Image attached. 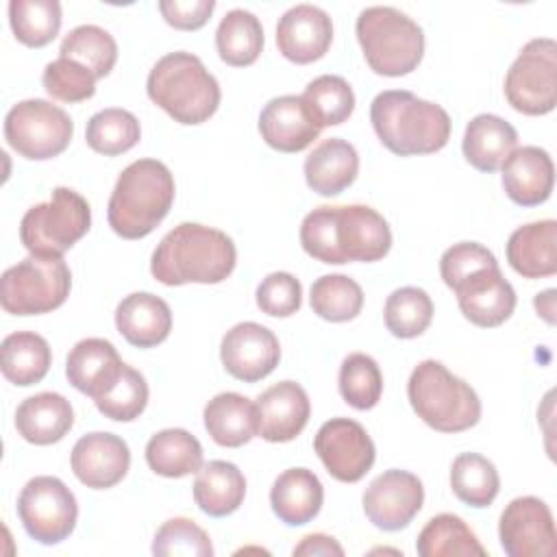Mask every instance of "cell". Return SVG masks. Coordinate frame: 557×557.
Instances as JSON below:
<instances>
[{
  "instance_id": "43",
  "label": "cell",
  "mask_w": 557,
  "mask_h": 557,
  "mask_svg": "<svg viewBox=\"0 0 557 557\" xmlns=\"http://www.w3.org/2000/svg\"><path fill=\"white\" fill-rule=\"evenodd\" d=\"M302 100L322 128L346 122L355 109L352 87L337 74H322L313 78L305 87Z\"/></svg>"
},
{
  "instance_id": "47",
  "label": "cell",
  "mask_w": 557,
  "mask_h": 557,
  "mask_svg": "<svg viewBox=\"0 0 557 557\" xmlns=\"http://www.w3.org/2000/svg\"><path fill=\"white\" fill-rule=\"evenodd\" d=\"M257 307L274 318L294 315L302 305V285L289 272H272L257 287Z\"/></svg>"
},
{
  "instance_id": "23",
  "label": "cell",
  "mask_w": 557,
  "mask_h": 557,
  "mask_svg": "<svg viewBox=\"0 0 557 557\" xmlns=\"http://www.w3.org/2000/svg\"><path fill=\"white\" fill-rule=\"evenodd\" d=\"M115 326L128 344L152 348L168 339L172 331V311L163 298L150 292H135L117 305Z\"/></svg>"
},
{
  "instance_id": "2",
  "label": "cell",
  "mask_w": 557,
  "mask_h": 557,
  "mask_svg": "<svg viewBox=\"0 0 557 557\" xmlns=\"http://www.w3.org/2000/svg\"><path fill=\"white\" fill-rule=\"evenodd\" d=\"M237 263L233 239L213 226L181 222L154 248L150 259L152 276L168 285L222 283Z\"/></svg>"
},
{
  "instance_id": "21",
  "label": "cell",
  "mask_w": 557,
  "mask_h": 557,
  "mask_svg": "<svg viewBox=\"0 0 557 557\" xmlns=\"http://www.w3.org/2000/svg\"><path fill=\"white\" fill-rule=\"evenodd\" d=\"M322 126L305 104L302 96H276L259 113L261 139L278 152H300L309 148Z\"/></svg>"
},
{
  "instance_id": "12",
  "label": "cell",
  "mask_w": 557,
  "mask_h": 557,
  "mask_svg": "<svg viewBox=\"0 0 557 557\" xmlns=\"http://www.w3.org/2000/svg\"><path fill=\"white\" fill-rule=\"evenodd\" d=\"M17 516L24 531L39 544L52 546L70 537L78 520L72 490L57 476L30 479L17 496Z\"/></svg>"
},
{
  "instance_id": "19",
  "label": "cell",
  "mask_w": 557,
  "mask_h": 557,
  "mask_svg": "<svg viewBox=\"0 0 557 557\" xmlns=\"http://www.w3.org/2000/svg\"><path fill=\"white\" fill-rule=\"evenodd\" d=\"M333 41V22L315 4H296L276 24L278 52L298 65L313 63L326 54Z\"/></svg>"
},
{
  "instance_id": "5",
  "label": "cell",
  "mask_w": 557,
  "mask_h": 557,
  "mask_svg": "<svg viewBox=\"0 0 557 557\" xmlns=\"http://www.w3.org/2000/svg\"><path fill=\"white\" fill-rule=\"evenodd\" d=\"M148 98L178 124H202L220 107V85L205 63L185 50L161 57L146 81Z\"/></svg>"
},
{
  "instance_id": "3",
  "label": "cell",
  "mask_w": 557,
  "mask_h": 557,
  "mask_svg": "<svg viewBox=\"0 0 557 557\" xmlns=\"http://www.w3.org/2000/svg\"><path fill=\"white\" fill-rule=\"evenodd\" d=\"M370 122L381 144L398 157L433 154L450 139L446 109L405 89L376 94L370 104Z\"/></svg>"
},
{
  "instance_id": "31",
  "label": "cell",
  "mask_w": 557,
  "mask_h": 557,
  "mask_svg": "<svg viewBox=\"0 0 557 557\" xmlns=\"http://www.w3.org/2000/svg\"><path fill=\"white\" fill-rule=\"evenodd\" d=\"M246 496V479L242 470L222 459L205 463L194 481V500L200 511L213 518L231 516Z\"/></svg>"
},
{
  "instance_id": "44",
  "label": "cell",
  "mask_w": 557,
  "mask_h": 557,
  "mask_svg": "<svg viewBox=\"0 0 557 557\" xmlns=\"http://www.w3.org/2000/svg\"><path fill=\"white\" fill-rule=\"evenodd\" d=\"M98 411L115 422L137 420L148 405V383L141 372L124 363L120 376L94 398Z\"/></svg>"
},
{
  "instance_id": "35",
  "label": "cell",
  "mask_w": 557,
  "mask_h": 557,
  "mask_svg": "<svg viewBox=\"0 0 557 557\" xmlns=\"http://www.w3.org/2000/svg\"><path fill=\"white\" fill-rule=\"evenodd\" d=\"M416 550L422 557H450V555H479L487 550L474 531L455 513L433 516L416 540Z\"/></svg>"
},
{
  "instance_id": "40",
  "label": "cell",
  "mask_w": 557,
  "mask_h": 557,
  "mask_svg": "<svg viewBox=\"0 0 557 557\" xmlns=\"http://www.w3.org/2000/svg\"><path fill=\"white\" fill-rule=\"evenodd\" d=\"M309 302L315 315L329 322H348L361 313V285L346 274H324L313 281Z\"/></svg>"
},
{
  "instance_id": "26",
  "label": "cell",
  "mask_w": 557,
  "mask_h": 557,
  "mask_svg": "<svg viewBox=\"0 0 557 557\" xmlns=\"http://www.w3.org/2000/svg\"><path fill=\"white\" fill-rule=\"evenodd\" d=\"M507 261L524 278L557 272V222L540 220L518 226L507 239Z\"/></svg>"
},
{
  "instance_id": "25",
  "label": "cell",
  "mask_w": 557,
  "mask_h": 557,
  "mask_svg": "<svg viewBox=\"0 0 557 557\" xmlns=\"http://www.w3.org/2000/svg\"><path fill=\"white\" fill-rule=\"evenodd\" d=\"M359 172L355 146L339 137L322 139L305 159V181L320 196H337L350 187Z\"/></svg>"
},
{
  "instance_id": "29",
  "label": "cell",
  "mask_w": 557,
  "mask_h": 557,
  "mask_svg": "<svg viewBox=\"0 0 557 557\" xmlns=\"http://www.w3.org/2000/svg\"><path fill=\"white\" fill-rule=\"evenodd\" d=\"M516 128L494 113L474 115L468 122L461 141L466 161L481 172H496L505 163V159L516 150Z\"/></svg>"
},
{
  "instance_id": "8",
  "label": "cell",
  "mask_w": 557,
  "mask_h": 557,
  "mask_svg": "<svg viewBox=\"0 0 557 557\" xmlns=\"http://www.w3.org/2000/svg\"><path fill=\"white\" fill-rule=\"evenodd\" d=\"M72 287L63 257L28 255L7 268L0 278V305L13 315H39L59 309Z\"/></svg>"
},
{
  "instance_id": "30",
  "label": "cell",
  "mask_w": 557,
  "mask_h": 557,
  "mask_svg": "<svg viewBox=\"0 0 557 557\" xmlns=\"http://www.w3.org/2000/svg\"><path fill=\"white\" fill-rule=\"evenodd\" d=\"M205 429L218 446L239 448L257 435V407L237 392L213 396L202 411Z\"/></svg>"
},
{
  "instance_id": "7",
  "label": "cell",
  "mask_w": 557,
  "mask_h": 557,
  "mask_svg": "<svg viewBox=\"0 0 557 557\" xmlns=\"http://www.w3.org/2000/svg\"><path fill=\"white\" fill-rule=\"evenodd\" d=\"M355 33L370 70L381 76H405L422 61V28L394 7L363 9L357 17Z\"/></svg>"
},
{
  "instance_id": "10",
  "label": "cell",
  "mask_w": 557,
  "mask_h": 557,
  "mask_svg": "<svg viewBox=\"0 0 557 557\" xmlns=\"http://www.w3.org/2000/svg\"><path fill=\"white\" fill-rule=\"evenodd\" d=\"M74 122L57 104L28 98L13 104L4 117V137L24 159L46 161L59 157L72 141Z\"/></svg>"
},
{
  "instance_id": "32",
  "label": "cell",
  "mask_w": 557,
  "mask_h": 557,
  "mask_svg": "<svg viewBox=\"0 0 557 557\" xmlns=\"http://www.w3.org/2000/svg\"><path fill=\"white\" fill-rule=\"evenodd\" d=\"M52 363L48 342L33 331H17L2 339L0 370L13 385L28 387L39 383Z\"/></svg>"
},
{
  "instance_id": "39",
  "label": "cell",
  "mask_w": 557,
  "mask_h": 557,
  "mask_svg": "<svg viewBox=\"0 0 557 557\" xmlns=\"http://www.w3.org/2000/svg\"><path fill=\"white\" fill-rule=\"evenodd\" d=\"M139 120L131 111L117 107L94 113L85 128L87 146L104 157H117L128 152L139 141Z\"/></svg>"
},
{
  "instance_id": "27",
  "label": "cell",
  "mask_w": 557,
  "mask_h": 557,
  "mask_svg": "<svg viewBox=\"0 0 557 557\" xmlns=\"http://www.w3.org/2000/svg\"><path fill=\"white\" fill-rule=\"evenodd\" d=\"M74 424V409L70 400L57 392H41L20 403L15 411L17 433L35 444L48 446L61 442Z\"/></svg>"
},
{
  "instance_id": "46",
  "label": "cell",
  "mask_w": 557,
  "mask_h": 557,
  "mask_svg": "<svg viewBox=\"0 0 557 557\" xmlns=\"http://www.w3.org/2000/svg\"><path fill=\"white\" fill-rule=\"evenodd\" d=\"M96 76L81 63L59 57L44 67V89L61 102H83L96 94Z\"/></svg>"
},
{
  "instance_id": "28",
  "label": "cell",
  "mask_w": 557,
  "mask_h": 557,
  "mask_svg": "<svg viewBox=\"0 0 557 557\" xmlns=\"http://www.w3.org/2000/svg\"><path fill=\"white\" fill-rule=\"evenodd\" d=\"M324 500L320 479L307 468H289L276 476L270 490L272 511L287 527H302L311 522Z\"/></svg>"
},
{
  "instance_id": "11",
  "label": "cell",
  "mask_w": 557,
  "mask_h": 557,
  "mask_svg": "<svg viewBox=\"0 0 557 557\" xmlns=\"http://www.w3.org/2000/svg\"><path fill=\"white\" fill-rule=\"evenodd\" d=\"M507 102L524 115H546L557 104V44L535 37L522 46L505 76Z\"/></svg>"
},
{
  "instance_id": "45",
  "label": "cell",
  "mask_w": 557,
  "mask_h": 557,
  "mask_svg": "<svg viewBox=\"0 0 557 557\" xmlns=\"http://www.w3.org/2000/svg\"><path fill=\"white\" fill-rule=\"evenodd\" d=\"M152 553L161 557H211L213 544L202 527L189 518L165 520L152 540Z\"/></svg>"
},
{
  "instance_id": "20",
  "label": "cell",
  "mask_w": 557,
  "mask_h": 557,
  "mask_svg": "<svg viewBox=\"0 0 557 557\" xmlns=\"http://www.w3.org/2000/svg\"><path fill=\"white\" fill-rule=\"evenodd\" d=\"M257 435L265 442H292L309 422L311 403L302 385L281 381L259 394L257 403Z\"/></svg>"
},
{
  "instance_id": "38",
  "label": "cell",
  "mask_w": 557,
  "mask_h": 557,
  "mask_svg": "<svg viewBox=\"0 0 557 557\" xmlns=\"http://www.w3.org/2000/svg\"><path fill=\"white\" fill-rule=\"evenodd\" d=\"M9 22L20 44L44 48L59 35L61 4L57 0H11Z\"/></svg>"
},
{
  "instance_id": "34",
  "label": "cell",
  "mask_w": 557,
  "mask_h": 557,
  "mask_svg": "<svg viewBox=\"0 0 557 557\" xmlns=\"http://www.w3.org/2000/svg\"><path fill=\"white\" fill-rule=\"evenodd\" d=\"M215 48L226 65H252L263 50V26L259 17L246 9L228 11L218 24Z\"/></svg>"
},
{
  "instance_id": "50",
  "label": "cell",
  "mask_w": 557,
  "mask_h": 557,
  "mask_svg": "<svg viewBox=\"0 0 557 557\" xmlns=\"http://www.w3.org/2000/svg\"><path fill=\"white\" fill-rule=\"evenodd\" d=\"M311 557V555H337L342 557L344 555V548L339 546V542L331 535H324V533H309L302 537V542L298 546H294V557Z\"/></svg>"
},
{
  "instance_id": "1",
  "label": "cell",
  "mask_w": 557,
  "mask_h": 557,
  "mask_svg": "<svg viewBox=\"0 0 557 557\" xmlns=\"http://www.w3.org/2000/svg\"><path fill=\"white\" fill-rule=\"evenodd\" d=\"M305 252L322 263L381 261L392 248V231L385 218L368 205L315 207L300 224Z\"/></svg>"
},
{
  "instance_id": "9",
  "label": "cell",
  "mask_w": 557,
  "mask_h": 557,
  "mask_svg": "<svg viewBox=\"0 0 557 557\" xmlns=\"http://www.w3.org/2000/svg\"><path fill=\"white\" fill-rule=\"evenodd\" d=\"M91 226L89 202L70 187H54L48 202L33 205L20 222V239L30 255L63 257Z\"/></svg>"
},
{
  "instance_id": "15",
  "label": "cell",
  "mask_w": 557,
  "mask_h": 557,
  "mask_svg": "<svg viewBox=\"0 0 557 557\" xmlns=\"http://www.w3.org/2000/svg\"><path fill=\"white\" fill-rule=\"evenodd\" d=\"M363 511L381 531L405 529L422 509V481L407 470H385L363 492Z\"/></svg>"
},
{
  "instance_id": "33",
  "label": "cell",
  "mask_w": 557,
  "mask_h": 557,
  "mask_svg": "<svg viewBox=\"0 0 557 557\" xmlns=\"http://www.w3.org/2000/svg\"><path fill=\"white\" fill-rule=\"evenodd\" d=\"M146 463L154 474L181 479L202 468V446L185 429H163L148 440Z\"/></svg>"
},
{
  "instance_id": "42",
  "label": "cell",
  "mask_w": 557,
  "mask_h": 557,
  "mask_svg": "<svg viewBox=\"0 0 557 557\" xmlns=\"http://www.w3.org/2000/svg\"><path fill=\"white\" fill-rule=\"evenodd\" d=\"M339 394L352 409H372L383 394L379 363L366 352H350L339 366Z\"/></svg>"
},
{
  "instance_id": "22",
  "label": "cell",
  "mask_w": 557,
  "mask_h": 557,
  "mask_svg": "<svg viewBox=\"0 0 557 557\" xmlns=\"http://www.w3.org/2000/svg\"><path fill=\"white\" fill-rule=\"evenodd\" d=\"M503 170V189L520 207H535L548 200L555 185V165L550 154L540 146L516 148Z\"/></svg>"
},
{
  "instance_id": "37",
  "label": "cell",
  "mask_w": 557,
  "mask_h": 557,
  "mask_svg": "<svg viewBox=\"0 0 557 557\" xmlns=\"http://www.w3.org/2000/svg\"><path fill=\"white\" fill-rule=\"evenodd\" d=\"M59 57L85 65L96 78H104L117 61V44L109 30L96 24H81L63 37Z\"/></svg>"
},
{
  "instance_id": "13",
  "label": "cell",
  "mask_w": 557,
  "mask_h": 557,
  "mask_svg": "<svg viewBox=\"0 0 557 557\" xmlns=\"http://www.w3.org/2000/svg\"><path fill=\"white\" fill-rule=\"evenodd\" d=\"M313 450L326 472L342 483L361 481L376 457L372 437L357 420L350 418L326 420L315 433Z\"/></svg>"
},
{
  "instance_id": "4",
  "label": "cell",
  "mask_w": 557,
  "mask_h": 557,
  "mask_svg": "<svg viewBox=\"0 0 557 557\" xmlns=\"http://www.w3.org/2000/svg\"><path fill=\"white\" fill-rule=\"evenodd\" d=\"M174 191V176L165 163L157 159L128 163L117 176L109 198V226L124 239L150 235L170 213Z\"/></svg>"
},
{
  "instance_id": "41",
  "label": "cell",
  "mask_w": 557,
  "mask_h": 557,
  "mask_svg": "<svg viewBox=\"0 0 557 557\" xmlns=\"http://www.w3.org/2000/svg\"><path fill=\"white\" fill-rule=\"evenodd\" d=\"M383 318L387 331L394 337H418L429 329L433 320V300L420 287H398L387 296Z\"/></svg>"
},
{
  "instance_id": "36",
  "label": "cell",
  "mask_w": 557,
  "mask_h": 557,
  "mask_svg": "<svg viewBox=\"0 0 557 557\" xmlns=\"http://www.w3.org/2000/svg\"><path fill=\"white\" fill-rule=\"evenodd\" d=\"M450 487L455 496L470 507H487L500 490L496 466L479 453H461L450 466Z\"/></svg>"
},
{
  "instance_id": "51",
  "label": "cell",
  "mask_w": 557,
  "mask_h": 557,
  "mask_svg": "<svg viewBox=\"0 0 557 557\" xmlns=\"http://www.w3.org/2000/svg\"><path fill=\"white\" fill-rule=\"evenodd\" d=\"M533 305L537 309V315H542L548 324L555 322V315H553L555 313V289H546V292L537 294Z\"/></svg>"
},
{
  "instance_id": "48",
  "label": "cell",
  "mask_w": 557,
  "mask_h": 557,
  "mask_svg": "<svg viewBox=\"0 0 557 557\" xmlns=\"http://www.w3.org/2000/svg\"><path fill=\"white\" fill-rule=\"evenodd\" d=\"M498 265L492 250L476 242H459L453 244L448 250H444L440 259V274L446 287L455 289L466 276H470L476 270Z\"/></svg>"
},
{
  "instance_id": "18",
  "label": "cell",
  "mask_w": 557,
  "mask_h": 557,
  "mask_svg": "<svg viewBox=\"0 0 557 557\" xmlns=\"http://www.w3.org/2000/svg\"><path fill=\"white\" fill-rule=\"evenodd\" d=\"M70 463L74 476L83 485L91 490H107L126 476L131 466V450L120 435L96 431L83 435L74 444Z\"/></svg>"
},
{
  "instance_id": "17",
  "label": "cell",
  "mask_w": 557,
  "mask_h": 557,
  "mask_svg": "<svg viewBox=\"0 0 557 557\" xmlns=\"http://www.w3.org/2000/svg\"><path fill=\"white\" fill-rule=\"evenodd\" d=\"M453 292L463 318L483 329L500 326L516 309V292L498 265L472 272Z\"/></svg>"
},
{
  "instance_id": "24",
  "label": "cell",
  "mask_w": 557,
  "mask_h": 557,
  "mask_svg": "<svg viewBox=\"0 0 557 557\" xmlns=\"http://www.w3.org/2000/svg\"><path fill=\"white\" fill-rule=\"evenodd\" d=\"M124 361L115 346L102 337H87L74 344L65 361V376L72 387L96 398L102 394L122 372Z\"/></svg>"
},
{
  "instance_id": "14",
  "label": "cell",
  "mask_w": 557,
  "mask_h": 557,
  "mask_svg": "<svg viewBox=\"0 0 557 557\" xmlns=\"http://www.w3.org/2000/svg\"><path fill=\"white\" fill-rule=\"evenodd\" d=\"M498 537L509 557H553L557 553L553 513L537 496H518L503 509Z\"/></svg>"
},
{
  "instance_id": "49",
  "label": "cell",
  "mask_w": 557,
  "mask_h": 557,
  "mask_svg": "<svg viewBox=\"0 0 557 557\" xmlns=\"http://www.w3.org/2000/svg\"><path fill=\"white\" fill-rule=\"evenodd\" d=\"M215 9L213 0H161L159 11L163 20L178 30L202 28Z\"/></svg>"
},
{
  "instance_id": "6",
  "label": "cell",
  "mask_w": 557,
  "mask_h": 557,
  "mask_svg": "<svg viewBox=\"0 0 557 557\" xmlns=\"http://www.w3.org/2000/svg\"><path fill=\"white\" fill-rule=\"evenodd\" d=\"M407 398L418 418L440 433L468 431L481 418L476 392L435 359H424L413 368Z\"/></svg>"
},
{
  "instance_id": "16",
  "label": "cell",
  "mask_w": 557,
  "mask_h": 557,
  "mask_svg": "<svg viewBox=\"0 0 557 557\" xmlns=\"http://www.w3.org/2000/svg\"><path fill=\"white\" fill-rule=\"evenodd\" d=\"M220 359L233 379L257 383L278 366L281 346L268 326L259 322H239L222 337Z\"/></svg>"
}]
</instances>
